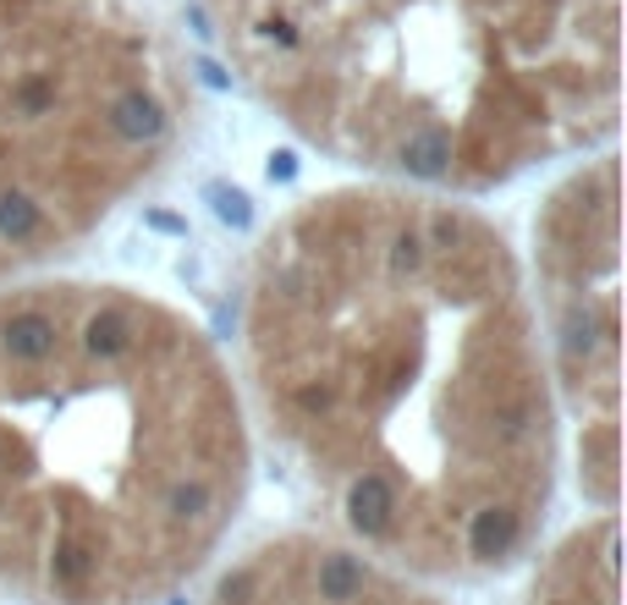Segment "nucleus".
Listing matches in <instances>:
<instances>
[{
    "label": "nucleus",
    "mask_w": 627,
    "mask_h": 605,
    "mask_svg": "<svg viewBox=\"0 0 627 605\" xmlns=\"http://www.w3.org/2000/svg\"><path fill=\"white\" fill-rule=\"evenodd\" d=\"M243 408L319 529L430 589L517 573L562 484V413L512 237L446 193L287 204L243 270Z\"/></svg>",
    "instance_id": "nucleus-1"
},
{
    "label": "nucleus",
    "mask_w": 627,
    "mask_h": 605,
    "mask_svg": "<svg viewBox=\"0 0 627 605\" xmlns=\"http://www.w3.org/2000/svg\"><path fill=\"white\" fill-rule=\"evenodd\" d=\"M237 369L182 302L0 281V584L28 605H165L254 490Z\"/></svg>",
    "instance_id": "nucleus-2"
},
{
    "label": "nucleus",
    "mask_w": 627,
    "mask_h": 605,
    "mask_svg": "<svg viewBox=\"0 0 627 605\" xmlns=\"http://www.w3.org/2000/svg\"><path fill=\"white\" fill-rule=\"evenodd\" d=\"M243 89L369 182L479 198L623 127V0H209Z\"/></svg>",
    "instance_id": "nucleus-3"
},
{
    "label": "nucleus",
    "mask_w": 627,
    "mask_h": 605,
    "mask_svg": "<svg viewBox=\"0 0 627 605\" xmlns=\"http://www.w3.org/2000/svg\"><path fill=\"white\" fill-rule=\"evenodd\" d=\"M187 127V78L133 0H0V281L78 254Z\"/></svg>",
    "instance_id": "nucleus-4"
},
{
    "label": "nucleus",
    "mask_w": 627,
    "mask_h": 605,
    "mask_svg": "<svg viewBox=\"0 0 627 605\" xmlns=\"http://www.w3.org/2000/svg\"><path fill=\"white\" fill-rule=\"evenodd\" d=\"M528 298L573 452L578 495L617 512L623 495V160H578L534 209Z\"/></svg>",
    "instance_id": "nucleus-5"
},
{
    "label": "nucleus",
    "mask_w": 627,
    "mask_h": 605,
    "mask_svg": "<svg viewBox=\"0 0 627 605\" xmlns=\"http://www.w3.org/2000/svg\"><path fill=\"white\" fill-rule=\"evenodd\" d=\"M198 605H452L441 589L391 573L325 529H281L209 567Z\"/></svg>",
    "instance_id": "nucleus-6"
},
{
    "label": "nucleus",
    "mask_w": 627,
    "mask_h": 605,
    "mask_svg": "<svg viewBox=\"0 0 627 605\" xmlns=\"http://www.w3.org/2000/svg\"><path fill=\"white\" fill-rule=\"evenodd\" d=\"M623 534L617 512H595L573 523L528 578L523 605H623Z\"/></svg>",
    "instance_id": "nucleus-7"
}]
</instances>
